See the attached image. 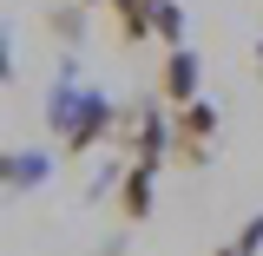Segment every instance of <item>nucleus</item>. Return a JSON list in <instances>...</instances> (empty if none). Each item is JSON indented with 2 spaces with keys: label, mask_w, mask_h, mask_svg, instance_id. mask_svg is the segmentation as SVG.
Listing matches in <instances>:
<instances>
[{
  "label": "nucleus",
  "mask_w": 263,
  "mask_h": 256,
  "mask_svg": "<svg viewBox=\"0 0 263 256\" xmlns=\"http://www.w3.org/2000/svg\"><path fill=\"white\" fill-rule=\"evenodd\" d=\"M211 131H217V112L211 105H178V158H191V164H204V145H211Z\"/></svg>",
  "instance_id": "1"
},
{
  "label": "nucleus",
  "mask_w": 263,
  "mask_h": 256,
  "mask_svg": "<svg viewBox=\"0 0 263 256\" xmlns=\"http://www.w3.org/2000/svg\"><path fill=\"white\" fill-rule=\"evenodd\" d=\"M105 125H112V105L86 92V99H79V119H66V145H72V151H86V145H92Z\"/></svg>",
  "instance_id": "2"
},
{
  "label": "nucleus",
  "mask_w": 263,
  "mask_h": 256,
  "mask_svg": "<svg viewBox=\"0 0 263 256\" xmlns=\"http://www.w3.org/2000/svg\"><path fill=\"white\" fill-rule=\"evenodd\" d=\"M164 99H171V105H191L197 99V60L184 53V46L164 60Z\"/></svg>",
  "instance_id": "3"
},
{
  "label": "nucleus",
  "mask_w": 263,
  "mask_h": 256,
  "mask_svg": "<svg viewBox=\"0 0 263 256\" xmlns=\"http://www.w3.org/2000/svg\"><path fill=\"white\" fill-rule=\"evenodd\" d=\"M152 171H158V164H132V171H125V191H119L125 204H119V210H125L132 224L152 217Z\"/></svg>",
  "instance_id": "4"
},
{
  "label": "nucleus",
  "mask_w": 263,
  "mask_h": 256,
  "mask_svg": "<svg viewBox=\"0 0 263 256\" xmlns=\"http://www.w3.org/2000/svg\"><path fill=\"white\" fill-rule=\"evenodd\" d=\"M250 250H263V217H250V224H243V237H237V243H224L217 256H250Z\"/></svg>",
  "instance_id": "5"
},
{
  "label": "nucleus",
  "mask_w": 263,
  "mask_h": 256,
  "mask_svg": "<svg viewBox=\"0 0 263 256\" xmlns=\"http://www.w3.org/2000/svg\"><path fill=\"white\" fill-rule=\"evenodd\" d=\"M158 33H164V40H184V20H178L171 0H158Z\"/></svg>",
  "instance_id": "6"
},
{
  "label": "nucleus",
  "mask_w": 263,
  "mask_h": 256,
  "mask_svg": "<svg viewBox=\"0 0 263 256\" xmlns=\"http://www.w3.org/2000/svg\"><path fill=\"white\" fill-rule=\"evenodd\" d=\"M7 72H13V53H7V40H0V79H7Z\"/></svg>",
  "instance_id": "7"
}]
</instances>
